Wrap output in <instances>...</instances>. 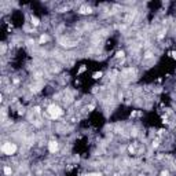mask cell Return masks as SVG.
<instances>
[{
    "label": "cell",
    "mask_w": 176,
    "mask_h": 176,
    "mask_svg": "<svg viewBox=\"0 0 176 176\" xmlns=\"http://www.w3.org/2000/svg\"><path fill=\"white\" fill-rule=\"evenodd\" d=\"M161 176H169V172H161Z\"/></svg>",
    "instance_id": "11"
},
{
    "label": "cell",
    "mask_w": 176,
    "mask_h": 176,
    "mask_svg": "<svg viewBox=\"0 0 176 176\" xmlns=\"http://www.w3.org/2000/svg\"><path fill=\"white\" fill-rule=\"evenodd\" d=\"M47 113H48V116H50L51 118H59V117L63 114V110H62L61 106L52 103V105H50V106L47 107Z\"/></svg>",
    "instance_id": "1"
},
{
    "label": "cell",
    "mask_w": 176,
    "mask_h": 176,
    "mask_svg": "<svg viewBox=\"0 0 176 176\" xmlns=\"http://www.w3.org/2000/svg\"><path fill=\"white\" fill-rule=\"evenodd\" d=\"M124 55H125L124 54V51H118V52L116 54V58H124Z\"/></svg>",
    "instance_id": "8"
},
{
    "label": "cell",
    "mask_w": 176,
    "mask_h": 176,
    "mask_svg": "<svg viewBox=\"0 0 176 176\" xmlns=\"http://www.w3.org/2000/svg\"><path fill=\"white\" fill-rule=\"evenodd\" d=\"M58 150H59V143H58L57 140H50V143H48V151L54 154Z\"/></svg>",
    "instance_id": "3"
},
{
    "label": "cell",
    "mask_w": 176,
    "mask_h": 176,
    "mask_svg": "<svg viewBox=\"0 0 176 176\" xmlns=\"http://www.w3.org/2000/svg\"><path fill=\"white\" fill-rule=\"evenodd\" d=\"M102 76H103V73H102V72H96V73H94L92 77L95 78V80H98V78H101V77H102Z\"/></svg>",
    "instance_id": "7"
},
{
    "label": "cell",
    "mask_w": 176,
    "mask_h": 176,
    "mask_svg": "<svg viewBox=\"0 0 176 176\" xmlns=\"http://www.w3.org/2000/svg\"><path fill=\"white\" fill-rule=\"evenodd\" d=\"M91 176H103V175L99 173V172H94V173H91Z\"/></svg>",
    "instance_id": "10"
},
{
    "label": "cell",
    "mask_w": 176,
    "mask_h": 176,
    "mask_svg": "<svg viewBox=\"0 0 176 176\" xmlns=\"http://www.w3.org/2000/svg\"><path fill=\"white\" fill-rule=\"evenodd\" d=\"M3 172H4V175H6V176H11V173H12V168L10 167V165H4Z\"/></svg>",
    "instance_id": "4"
},
{
    "label": "cell",
    "mask_w": 176,
    "mask_h": 176,
    "mask_svg": "<svg viewBox=\"0 0 176 176\" xmlns=\"http://www.w3.org/2000/svg\"><path fill=\"white\" fill-rule=\"evenodd\" d=\"M172 57H173V58H176V52H172Z\"/></svg>",
    "instance_id": "12"
},
{
    "label": "cell",
    "mask_w": 176,
    "mask_h": 176,
    "mask_svg": "<svg viewBox=\"0 0 176 176\" xmlns=\"http://www.w3.org/2000/svg\"><path fill=\"white\" fill-rule=\"evenodd\" d=\"M17 150H18V147H17L15 143H12V142H4L1 144V153L6 155H14L17 153Z\"/></svg>",
    "instance_id": "2"
},
{
    "label": "cell",
    "mask_w": 176,
    "mask_h": 176,
    "mask_svg": "<svg viewBox=\"0 0 176 176\" xmlns=\"http://www.w3.org/2000/svg\"><path fill=\"white\" fill-rule=\"evenodd\" d=\"M30 24H32L33 26H39V24H40V19L37 18V17H32V18H30Z\"/></svg>",
    "instance_id": "5"
},
{
    "label": "cell",
    "mask_w": 176,
    "mask_h": 176,
    "mask_svg": "<svg viewBox=\"0 0 176 176\" xmlns=\"http://www.w3.org/2000/svg\"><path fill=\"white\" fill-rule=\"evenodd\" d=\"M139 176H144V175H139Z\"/></svg>",
    "instance_id": "13"
},
{
    "label": "cell",
    "mask_w": 176,
    "mask_h": 176,
    "mask_svg": "<svg viewBox=\"0 0 176 176\" xmlns=\"http://www.w3.org/2000/svg\"><path fill=\"white\" fill-rule=\"evenodd\" d=\"M85 66H81V68H80V70H78V74H80V73H84V72H85Z\"/></svg>",
    "instance_id": "9"
},
{
    "label": "cell",
    "mask_w": 176,
    "mask_h": 176,
    "mask_svg": "<svg viewBox=\"0 0 176 176\" xmlns=\"http://www.w3.org/2000/svg\"><path fill=\"white\" fill-rule=\"evenodd\" d=\"M50 40V37L47 36V35H41V37H40V43H45Z\"/></svg>",
    "instance_id": "6"
}]
</instances>
